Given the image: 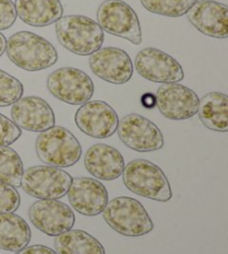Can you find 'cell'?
Instances as JSON below:
<instances>
[{
    "label": "cell",
    "mask_w": 228,
    "mask_h": 254,
    "mask_svg": "<svg viewBox=\"0 0 228 254\" xmlns=\"http://www.w3.org/2000/svg\"><path fill=\"white\" fill-rule=\"evenodd\" d=\"M6 45H7V39L1 33H0V57L3 55L4 52H6Z\"/></svg>",
    "instance_id": "cell-31"
},
{
    "label": "cell",
    "mask_w": 228,
    "mask_h": 254,
    "mask_svg": "<svg viewBox=\"0 0 228 254\" xmlns=\"http://www.w3.org/2000/svg\"><path fill=\"white\" fill-rule=\"evenodd\" d=\"M21 129L12 121L0 114V147H7L20 138Z\"/></svg>",
    "instance_id": "cell-27"
},
{
    "label": "cell",
    "mask_w": 228,
    "mask_h": 254,
    "mask_svg": "<svg viewBox=\"0 0 228 254\" xmlns=\"http://www.w3.org/2000/svg\"><path fill=\"white\" fill-rule=\"evenodd\" d=\"M11 120L20 129L42 133L55 126L53 108L37 96L21 97L11 107Z\"/></svg>",
    "instance_id": "cell-17"
},
{
    "label": "cell",
    "mask_w": 228,
    "mask_h": 254,
    "mask_svg": "<svg viewBox=\"0 0 228 254\" xmlns=\"http://www.w3.org/2000/svg\"><path fill=\"white\" fill-rule=\"evenodd\" d=\"M72 178L66 171L49 165L33 166L24 172L21 187L30 196L59 199L66 196Z\"/></svg>",
    "instance_id": "cell-7"
},
{
    "label": "cell",
    "mask_w": 228,
    "mask_h": 254,
    "mask_svg": "<svg viewBox=\"0 0 228 254\" xmlns=\"http://www.w3.org/2000/svg\"><path fill=\"white\" fill-rule=\"evenodd\" d=\"M135 68L143 78L153 83H179L185 77L184 69L174 57L153 47L137 54Z\"/></svg>",
    "instance_id": "cell-10"
},
{
    "label": "cell",
    "mask_w": 228,
    "mask_h": 254,
    "mask_svg": "<svg viewBox=\"0 0 228 254\" xmlns=\"http://www.w3.org/2000/svg\"><path fill=\"white\" fill-rule=\"evenodd\" d=\"M197 114L208 129L227 133L228 131V97L220 92L208 93L199 99Z\"/></svg>",
    "instance_id": "cell-20"
},
{
    "label": "cell",
    "mask_w": 228,
    "mask_h": 254,
    "mask_svg": "<svg viewBox=\"0 0 228 254\" xmlns=\"http://www.w3.org/2000/svg\"><path fill=\"white\" fill-rule=\"evenodd\" d=\"M75 122L84 134L103 139L116 133L119 119L109 104L103 101H89L76 112Z\"/></svg>",
    "instance_id": "cell-13"
},
{
    "label": "cell",
    "mask_w": 228,
    "mask_h": 254,
    "mask_svg": "<svg viewBox=\"0 0 228 254\" xmlns=\"http://www.w3.org/2000/svg\"><path fill=\"white\" fill-rule=\"evenodd\" d=\"M85 167L94 178L113 181L121 176L125 161L117 148L106 144H95L85 155Z\"/></svg>",
    "instance_id": "cell-18"
},
{
    "label": "cell",
    "mask_w": 228,
    "mask_h": 254,
    "mask_svg": "<svg viewBox=\"0 0 228 254\" xmlns=\"http://www.w3.org/2000/svg\"><path fill=\"white\" fill-rule=\"evenodd\" d=\"M35 147L40 161L58 169L74 166L83 153L78 139L62 126H53L39 133Z\"/></svg>",
    "instance_id": "cell-5"
},
{
    "label": "cell",
    "mask_w": 228,
    "mask_h": 254,
    "mask_svg": "<svg viewBox=\"0 0 228 254\" xmlns=\"http://www.w3.org/2000/svg\"><path fill=\"white\" fill-rule=\"evenodd\" d=\"M29 220L36 229L48 237H57L75 225V213L67 204L58 199H39L28 211Z\"/></svg>",
    "instance_id": "cell-11"
},
{
    "label": "cell",
    "mask_w": 228,
    "mask_h": 254,
    "mask_svg": "<svg viewBox=\"0 0 228 254\" xmlns=\"http://www.w3.org/2000/svg\"><path fill=\"white\" fill-rule=\"evenodd\" d=\"M49 93L69 105H83L90 101L95 85L85 71L74 67H62L48 76Z\"/></svg>",
    "instance_id": "cell-8"
},
{
    "label": "cell",
    "mask_w": 228,
    "mask_h": 254,
    "mask_svg": "<svg viewBox=\"0 0 228 254\" xmlns=\"http://www.w3.org/2000/svg\"><path fill=\"white\" fill-rule=\"evenodd\" d=\"M122 181L130 192L157 202H168L172 197L171 188L161 167L143 158L125 165Z\"/></svg>",
    "instance_id": "cell-3"
},
{
    "label": "cell",
    "mask_w": 228,
    "mask_h": 254,
    "mask_svg": "<svg viewBox=\"0 0 228 254\" xmlns=\"http://www.w3.org/2000/svg\"><path fill=\"white\" fill-rule=\"evenodd\" d=\"M7 56L17 67L27 71L47 69L58 62V53L47 39L31 31H18L6 45Z\"/></svg>",
    "instance_id": "cell-1"
},
{
    "label": "cell",
    "mask_w": 228,
    "mask_h": 254,
    "mask_svg": "<svg viewBox=\"0 0 228 254\" xmlns=\"http://www.w3.org/2000/svg\"><path fill=\"white\" fill-rule=\"evenodd\" d=\"M17 19L15 3L11 0H0V30H7Z\"/></svg>",
    "instance_id": "cell-28"
},
{
    "label": "cell",
    "mask_w": 228,
    "mask_h": 254,
    "mask_svg": "<svg viewBox=\"0 0 228 254\" xmlns=\"http://www.w3.org/2000/svg\"><path fill=\"white\" fill-rule=\"evenodd\" d=\"M97 24L106 33L124 38L134 45L143 40L139 18L122 0H105L97 10Z\"/></svg>",
    "instance_id": "cell-6"
},
{
    "label": "cell",
    "mask_w": 228,
    "mask_h": 254,
    "mask_svg": "<svg viewBox=\"0 0 228 254\" xmlns=\"http://www.w3.org/2000/svg\"><path fill=\"white\" fill-rule=\"evenodd\" d=\"M103 216L115 232L124 237L139 238L154 230V223L148 212L133 197L119 196L108 201Z\"/></svg>",
    "instance_id": "cell-4"
},
{
    "label": "cell",
    "mask_w": 228,
    "mask_h": 254,
    "mask_svg": "<svg viewBox=\"0 0 228 254\" xmlns=\"http://www.w3.org/2000/svg\"><path fill=\"white\" fill-rule=\"evenodd\" d=\"M17 17L33 27H47L60 19L63 8L60 0H16Z\"/></svg>",
    "instance_id": "cell-19"
},
{
    "label": "cell",
    "mask_w": 228,
    "mask_h": 254,
    "mask_svg": "<svg viewBox=\"0 0 228 254\" xmlns=\"http://www.w3.org/2000/svg\"><path fill=\"white\" fill-rule=\"evenodd\" d=\"M24 163L15 149L0 147V182L13 188L21 187Z\"/></svg>",
    "instance_id": "cell-23"
},
{
    "label": "cell",
    "mask_w": 228,
    "mask_h": 254,
    "mask_svg": "<svg viewBox=\"0 0 228 254\" xmlns=\"http://www.w3.org/2000/svg\"><path fill=\"white\" fill-rule=\"evenodd\" d=\"M89 67L100 79L114 85L128 83L134 74L130 56L117 47H104L91 54Z\"/></svg>",
    "instance_id": "cell-14"
},
{
    "label": "cell",
    "mask_w": 228,
    "mask_h": 254,
    "mask_svg": "<svg viewBox=\"0 0 228 254\" xmlns=\"http://www.w3.org/2000/svg\"><path fill=\"white\" fill-rule=\"evenodd\" d=\"M20 206V194L16 188L0 182V214L16 212Z\"/></svg>",
    "instance_id": "cell-26"
},
{
    "label": "cell",
    "mask_w": 228,
    "mask_h": 254,
    "mask_svg": "<svg viewBox=\"0 0 228 254\" xmlns=\"http://www.w3.org/2000/svg\"><path fill=\"white\" fill-rule=\"evenodd\" d=\"M118 137L127 147L136 152L159 151L165 139L158 126L139 114H127L118 122Z\"/></svg>",
    "instance_id": "cell-9"
},
{
    "label": "cell",
    "mask_w": 228,
    "mask_h": 254,
    "mask_svg": "<svg viewBox=\"0 0 228 254\" xmlns=\"http://www.w3.org/2000/svg\"><path fill=\"white\" fill-rule=\"evenodd\" d=\"M155 96L159 112L168 120L185 121L197 114L199 97L193 89L184 85L162 84Z\"/></svg>",
    "instance_id": "cell-12"
},
{
    "label": "cell",
    "mask_w": 228,
    "mask_h": 254,
    "mask_svg": "<svg viewBox=\"0 0 228 254\" xmlns=\"http://www.w3.org/2000/svg\"><path fill=\"white\" fill-rule=\"evenodd\" d=\"M57 254H106L104 247L93 235L83 230H69L55 239Z\"/></svg>",
    "instance_id": "cell-22"
},
{
    "label": "cell",
    "mask_w": 228,
    "mask_h": 254,
    "mask_svg": "<svg viewBox=\"0 0 228 254\" xmlns=\"http://www.w3.org/2000/svg\"><path fill=\"white\" fill-rule=\"evenodd\" d=\"M24 95V85L19 79L0 69V107L11 106Z\"/></svg>",
    "instance_id": "cell-25"
},
{
    "label": "cell",
    "mask_w": 228,
    "mask_h": 254,
    "mask_svg": "<svg viewBox=\"0 0 228 254\" xmlns=\"http://www.w3.org/2000/svg\"><path fill=\"white\" fill-rule=\"evenodd\" d=\"M140 102L145 108H154L156 106V96L152 93H146L141 96Z\"/></svg>",
    "instance_id": "cell-30"
},
{
    "label": "cell",
    "mask_w": 228,
    "mask_h": 254,
    "mask_svg": "<svg viewBox=\"0 0 228 254\" xmlns=\"http://www.w3.org/2000/svg\"><path fill=\"white\" fill-rule=\"evenodd\" d=\"M67 194L72 208L85 216L102 214L108 203L106 188L91 178L72 179Z\"/></svg>",
    "instance_id": "cell-16"
},
{
    "label": "cell",
    "mask_w": 228,
    "mask_h": 254,
    "mask_svg": "<svg viewBox=\"0 0 228 254\" xmlns=\"http://www.w3.org/2000/svg\"><path fill=\"white\" fill-rule=\"evenodd\" d=\"M143 7L149 12L170 18L186 15L196 0H140Z\"/></svg>",
    "instance_id": "cell-24"
},
{
    "label": "cell",
    "mask_w": 228,
    "mask_h": 254,
    "mask_svg": "<svg viewBox=\"0 0 228 254\" xmlns=\"http://www.w3.org/2000/svg\"><path fill=\"white\" fill-rule=\"evenodd\" d=\"M55 29L59 44L78 56H90L102 48L105 42L104 30L97 21L86 16H62Z\"/></svg>",
    "instance_id": "cell-2"
},
{
    "label": "cell",
    "mask_w": 228,
    "mask_h": 254,
    "mask_svg": "<svg viewBox=\"0 0 228 254\" xmlns=\"http://www.w3.org/2000/svg\"><path fill=\"white\" fill-rule=\"evenodd\" d=\"M191 25L208 37H228V7L215 0H196L186 12Z\"/></svg>",
    "instance_id": "cell-15"
},
{
    "label": "cell",
    "mask_w": 228,
    "mask_h": 254,
    "mask_svg": "<svg viewBox=\"0 0 228 254\" xmlns=\"http://www.w3.org/2000/svg\"><path fill=\"white\" fill-rule=\"evenodd\" d=\"M31 231L27 222L15 213L0 214V250L18 252L28 246Z\"/></svg>",
    "instance_id": "cell-21"
},
{
    "label": "cell",
    "mask_w": 228,
    "mask_h": 254,
    "mask_svg": "<svg viewBox=\"0 0 228 254\" xmlns=\"http://www.w3.org/2000/svg\"><path fill=\"white\" fill-rule=\"evenodd\" d=\"M15 254H57L56 251L48 247L40 246V244H36V246H27L26 248L21 249L20 251L16 252Z\"/></svg>",
    "instance_id": "cell-29"
}]
</instances>
